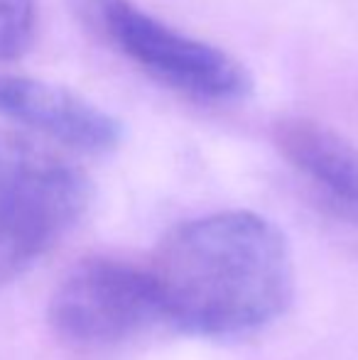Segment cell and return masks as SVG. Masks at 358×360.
<instances>
[{
  "instance_id": "6",
  "label": "cell",
  "mask_w": 358,
  "mask_h": 360,
  "mask_svg": "<svg viewBox=\"0 0 358 360\" xmlns=\"http://www.w3.org/2000/svg\"><path fill=\"white\" fill-rule=\"evenodd\" d=\"M280 155L314 181L344 216L358 221V147L312 118H282L272 128Z\"/></svg>"
},
{
  "instance_id": "2",
  "label": "cell",
  "mask_w": 358,
  "mask_h": 360,
  "mask_svg": "<svg viewBox=\"0 0 358 360\" xmlns=\"http://www.w3.org/2000/svg\"><path fill=\"white\" fill-rule=\"evenodd\" d=\"M89 204L91 181L79 167L0 133V285L47 255Z\"/></svg>"
},
{
  "instance_id": "5",
  "label": "cell",
  "mask_w": 358,
  "mask_h": 360,
  "mask_svg": "<svg viewBox=\"0 0 358 360\" xmlns=\"http://www.w3.org/2000/svg\"><path fill=\"white\" fill-rule=\"evenodd\" d=\"M0 118L87 155L113 152L123 140V125L108 110L64 86L30 76L0 74Z\"/></svg>"
},
{
  "instance_id": "3",
  "label": "cell",
  "mask_w": 358,
  "mask_h": 360,
  "mask_svg": "<svg viewBox=\"0 0 358 360\" xmlns=\"http://www.w3.org/2000/svg\"><path fill=\"white\" fill-rule=\"evenodd\" d=\"M84 27L170 89L206 103H236L253 91L250 72L229 52L158 20L133 0H72Z\"/></svg>"
},
{
  "instance_id": "7",
  "label": "cell",
  "mask_w": 358,
  "mask_h": 360,
  "mask_svg": "<svg viewBox=\"0 0 358 360\" xmlns=\"http://www.w3.org/2000/svg\"><path fill=\"white\" fill-rule=\"evenodd\" d=\"M37 30L34 0H0V62L23 57Z\"/></svg>"
},
{
  "instance_id": "4",
  "label": "cell",
  "mask_w": 358,
  "mask_h": 360,
  "mask_svg": "<svg viewBox=\"0 0 358 360\" xmlns=\"http://www.w3.org/2000/svg\"><path fill=\"white\" fill-rule=\"evenodd\" d=\"M162 316L150 270L115 257H84L52 292L47 321L74 348H103Z\"/></svg>"
},
{
  "instance_id": "1",
  "label": "cell",
  "mask_w": 358,
  "mask_h": 360,
  "mask_svg": "<svg viewBox=\"0 0 358 360\" xmlns=\"http://www.w3.org/2000/svg\"><path fill=\"white\" fill-rule=\"evenodd\" d=\"M162 316L194 336H243L287 311L295 294L282 231L253 211H221L174 228L150 267Z\"/></svg>"
}]
</instances>
